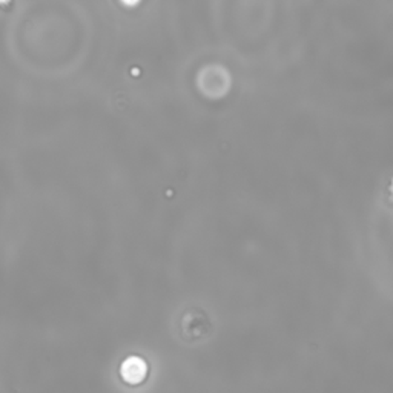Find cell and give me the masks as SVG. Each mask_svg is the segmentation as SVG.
<instances>
[{"label": "cell", "instance_id": "6da1fadb", "mask_svg": "<svg viewBox=\"0 0 393 393\" xmlns=\"http://www.w3.org/2000/svg\"><path fill=\"white\" fill-rule=\"evenodd\" d=\"M146 372H148V369H146L145 361L140 360V358L126 360L125 364H123V370H122L125 380L128 383H132V384H137V383L145 380Z\"/></svg>", "mask_w": 393, "mask_h": 393}]
</instances>
